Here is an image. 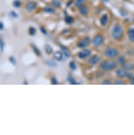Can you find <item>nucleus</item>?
I'll use <instances>...</instances> for the list:
<instances>
[{"mask_svg":"<svg viewBox=\"0 0 134 135\" xmlns=\"http://www.w3.org/2000/svg\"><path fill=\"white\" fill-rule=\"evenodd\" d=\"M65 21L67 23H69V24H70V23H72L73 22V18L72 17V16H66V17L65 18Z\"/></svg>","mask_w":134,"mask_h":135,"instance_id":"18","label":"nucleus"},{"mask_svg":"<svg viewBox=\"0 0 134 135\" xmlns=\"http://www.w3.org/2000/svg\"><path fill=\"white\" fill-rule=\"evenodd\" d=\"M105 54L107 57L113 58H115L118 56L119 54V52L118 50L115 48L108 47L105 50Z\"/></svg>","mask_w":134,"mask_h":135,"instance_id":"3","label":"nucleus"},{"mask_svg":"<svg viewBox=\"0 0 134 135\" xmlns=\"http://www.w3.org/2000/svg\"><path fill=\"white\" fill-rule=\"evenodd\" d=\"M91 52L89 49H84L79 53V57L81 59L86 58L90 56Z\"/></svg>","mask_w":134,"mask_h":135,"instance_id":"8","label":"nucleus"},{"mask_svg":"<svg viewBox=\"0 0 134 135\" xmlns=\"http://www.w3.org/2000/svg\"><path fill=\"white\" fill-rule=\"evenodd\" d=\"M100 61H101V58L99 56L94 55L89 59L88 63L91 65H95L98 64L100 62Z\"/></svg>","mask_w":134,"mask_h":135,"instance_id":"7","label":"nucleus"},{"mask_svg":"<svg viewBox=\"0 0 134 135\" xmlns=\"http://www.w3.org/2000/svg\"><path fill=\"white\" fill-rule=\"evenodd\" d=\"M124 36V30L122 27L119 24L114 26L112 30V36L115 40H120Z\"/></svg>","mask_w":134,"mask_h":135,"instance_id":"2","label":"nucleus"},{"mask_svg":"<svg viewBox=\"0 0 134 135\" xmlns=\"http://www.w3.org/2000/svg\"><path fill=\"white\" fill-rule=\"evenodd\" d=\"M115 84H117V85H122V84H125V82L122 80L119 79V80H117L115 81Z\"/></svg>","mask_w":134,"mask_h":135,"instance_id":"23","label":"nucleus"},{"mask_svg":"<svg viewBox=\"0 0 134 135\" xmlns=\"http://www.w3.org/2000/svg\"><path fill=\"white\" fill-rule=\"evenodd\" d=\"M52 82L53 84H58V82L55 78H53L52 79Z\"/></svg>","mask_w":134,"mask_h":135,"instance_id":"28","label":"nucleus"},{"mask_svg":"<svg viewBox=\"0 0 134 135\" xmlns=\"http://www.w3.org/2000/svg\"><path fill=\"white\" fill-rule=\"evenodd\" d=\"M37 7V4L34 2H29L27 5V9L28 11L32 12L34 11Z\"/></svg>","mask_w":134,"mask_h":135,"instance_id":"9","label":"nucleus"},{"mask_svg":"<svg viewBox=\"0 0 134 135\" xmlns=\"http://www.w3.org/2000/svg\"><path fill=\"white\" fill-rule=\"evenodd\" d=\"M61 49H62V51H63V54H64V55H65V57H68V58L70 57L71 54H70V52L69 51V50L68 49H67L66 47H64V46H62L61 47Z\"/></svg>","mask_w":134,"mask_h":135,"instance_id":"15","label":"nucleus"},{"mask_svg":"<svg viewBox=\"0 0 134 135\" xmlns=\"http://www.w3.org/2000/svg\"><path fill=\"white\" fill-rule=\"evenodd\" d=\"M53 4L55 6H57V7H59L60 5V2L58 1H54L53 2Z\"/></svg>","mask_w":134,"mask_h":135,"instance_id":"27","label":"nucleus"},{"mask_svg":"<svg viewBox=\"0 0 134 135\" xmlns=\"http://www.w3.org/2000/svg\"><path fill=\"white\" fill-rule=\"evenodd\" d=\"M108 21V16L107 14L103 15L100 19V23L103 26H106Z\"/></svg>","mask_w":134,"mask_h":135,"instance_id":"12","label":"nucleus"},{"mask_svg":"<svg viewBox=\"0 0 134 135\" xmlns=\"http://www.w3.org/2000/svg\"><path fill=\"white\" fill-rule=\"evenodd\" d=\"M13 5L16 7H19L21 6V2L19 1V0H15L13 2Z\"/></svg>","mask_w":134,"mask_h":135,"instance_id":"22","label":"nucleus"},{"mask_svg":"<svg viewBox=\"0 0 134 135\" xmlns=\"http://www.w3.org/2000/svg\"><path fill=\"white\" fill-rule=\"evenodd\" d=\"M123 69L126 71H131L134 70V64L132 63H124L122 64Z\"/></svg>","mask_w":134,"mask_h":135,"instance_id":"10","label":"nucleus"},{"mask_svg":"<svg viewBox=\"0 0 134 135\" xmlns=\"http://www.w3.org/2000/svg\"><path fill=\"white\" fill-rule=\"evenodd\" d=\"M46 51L48 54H51L52 52V48L50 46L47 45L46 47Z\"/></svg>","mask_w":134,"mask_h":135,"instance_id":"19","label":"nucleus"},{"mask_svg":"<svg viewBox=\"0 0 134 135\" xmlns=\"http://www.w3.org/2000/svg\"><path fill=\"white\" fill-rule=\"evenodd\" d=\"M3 28V25L2 23H0V29H2Z\"/></svg>","mask_w":134,"mask_h":135,"instance_id":"31","label":"nucleus"},{"mask_svg":"<svg viewBox=\"0 0 134 135\" xmlns=\"http://www.w3.org/2000/svg\"><path fill=\"white\" fill-rule=\"evenodd\" d=\"M33 50H34V51L35 52V53H36V54L37 55H40V52H39V50H38V49L37 48H36V47H33Z\"/></svg>","mask_w":134,"mask_h":135,"instance_id":"26","label":"nucleus"},{"mask_svg":"<svg viewBox=\"0 0 134 135\" xmlns=\"http://www.w3.org/2000/svg\"><path fill=\"white\" fill-rule=\"evenodd\" d=\"M116 74L118 76V77L120 78H132V75L130 73L128 72L126 70L124 69H119L116 71Z\"/></svg>","mask_w":134,"mask_h":135,"instance_id":"4","label":"nucleus"},{"mask_svg":"<svg viewBox=\"0 0 134 135\" xmlns=\"http://www.w3.org/2000/svg\"><path fill=\"white\" fill-rule=\"evenodd\" d=\"M104 41V38L102 35H97L93 39V43L96 47L101 46Z\"/></svg>","mask_w":134,"mask_h":135,"instance_id":"5","label":"nucleus"},{"mask_svg":"<svg viewBox=\"0 0 134 135\" xmlns=\"http://www.w3.org/2000/svg\"><path fill=\"white\" fill-rule=\"evenodd\" d=\"M117 66L116 62L107 60L103 62L100 65V67L105 71H110L115 70Z\"/></svg>","mask_w":134,"mask_h":135,"instance_id":"1","label":"nucleus"},{"mask_svg":"<svg viewBox=\"0 0 134 135\" xmlns=\"http://www.w3.org/2000/svg\"><path fill=\"white\" fill-rule=\"evenodd\" d=\"M118 61L122 65L124 64V63H125V62H126V58L125 57H124V56H121L118 59Z\"/></svg>","mask_w":134,"mask_h":135,"instance_id":"21","label":"nucleus"},{"mask_svg":"<svg viewBox=\"0 0 134 135\" xmlns=\"http://www.w3.org/2000/svg\"><path fill=\"white\" fill-rule=\"evenodd\" d=\"M70 67L72 70H75L77 69V66L74 62H71L70 63Z\"/></svg>","mask_w":134,"mask_h":135,"instance_id":"20","label":"nucleus"},{"mask_svg":"<svg viewBox=\"0 0 134 135\" xmlns=\"http://www.w3.org/2000/svg\"><path fill=\"white\" fill-rule=\"evenodd\" d=\"M91 43V39L89 37H85L80 40L78 43V47L79 48H85L88 46Z\"/></svg>","mask_w":134,"mask_h":135,"instance_id":"6","label":"nucleus"},{"mask_svg":"<svg viewBox=\"0 0 134 135\" xmlns=\"http://www.w3.org/2000/svg\"><path fill=\"white\" fill-rule=\"evenodd\" d=\"M45 12L48 13H54L55 12V10L51 6H47L44 9Z\"/></svg>","mask_w":134,"mask_h":135,"instance_id":"17","label":"nucleus"},{"mask_svg":"<svg viewBox=\"0 0 134 135\" xmlns=\"http://www.w3.org/2000/svg\"><path fill=\"white\" fill-rule=\"evenodd\" d=\"M41 31H42L44 33H47L46 30L43 28H41Z\"/></svg>","mask_w":134,"mask_h":135,"instance_id":"30","label":"nucleus"},{"mask_svg":"<svg viewBox=\"0 0 134 135\" xmlns=\"http://www.w3.org/2000/svg\"><path fill=\"white\" fill-rule=\"evenodd\" d=\"M29 33L31 35H34L35 33H36V29L34 28H33V27H31L29 29Z\"/></svg>","mask_w":134,"mask_h":135,"instance_id":"24","label":"nucleus"},{"mask_svg":"<svg viewBox=\"0 0 134 135\" xmlns=\"http://www.w3.org/2000/svg\"><path fill=\"white\" fill-rule=\"evenodd\" d=\"M128 36L129 40L134 42V28H130L128 31Z\"/></svg>","mask_w":134,"mask_h":135,"instance_id":"13","label":"nucleus"},{"mask_svg":"<svg viewBox=\"0 0 134 135\" xmlns=\"http://www.w3.org/2000/svg\"><path fill=\"white\" fill-rule=\"evenodd\" d=\"M54 57L58 61H61L63 57L62 54L60 52H56L54 54Z\"/></svg>","mask_w":134,"mask_h":135,"instance_id":"16","label":"nucleus"},{"mask_svg":"<svg viewBox=\"0 0 134 135\" xmlns=\"http://www.w3.org/2000/svg\"><path fill=\"white\" fill-rule=\"evenodd\" d=\"M80 13L82 15H86L89 12V8L85 5H83L80 7Z\"/></svg>","mask_w":134,"mask_h":135,"instance_id":"11","label":"nucleus"},{"mask_svg":"<svg viewBox=\"0 0 134 135\" xmlns=\"http://www.w3.org/2000/svg\"><path fill=\"white\" fill-rule=\"evenodd\" d=\"M87 1V0H76L75 6L78 7H80L81 6L84 5Z\"/></svg>","mask_w":134,"mask_h":135,"instance_id":"14","label":"nucleus"},{"mask_svg":"<svg viewBox=\"0 0 134 135\" xmlns=\"http://www.w3.org/2000/svg\"><path fill=\"white\" fill-rule=\"evenodd\" d=\"M131 84H134V76H132L131 79Z\"/></svg>","mask_w":134,"mask_h":135,"instance_id":"29","label":"nucleus"},{"mask_svg":"<svg viewBox=\"0 0 134 135\" xmlns=\"http://www.w3.org/2000/svg\"><path fill=\"white\" fill-rule=\"evenodd\" d=\"M102 84H105V85H109V84H111L112 83H111V81L110 80H105L104 81H103Z\"/></svg>","mask_w":134,"mask_h":135,"instance_id":"25","label":"nucleus"}]
</instances>
